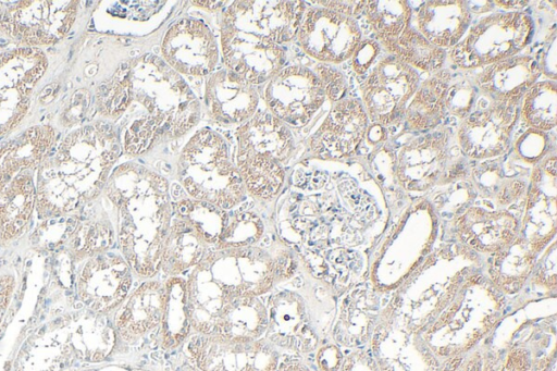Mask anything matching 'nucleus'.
<instances>
[{"label": "nucleus", "instance_id": "7ed1b4c3", "mask_svg": "<svg viewBox=\"0 0 557 371\" xmlns=\"http://www.w3.org/2000/svg\"><path fill=\"white\" fill-rule=\"evenodd\" d=\"M129 87L132 101L146 109L162 136H181L199 120L198 99L180 73L157 55L129 62Z\"/></svg>", "mask_w": 557, "mask_h": 371}, {"label": "nucleus", "instance_id": "412c9836", "mask_svg": "<svg viewBox=\"0 0 557 371\" xmlns=\"http://www.w3.org/2000/svg\"><path fill=\"white\" fill-rule=\"evenodd\" d=\"M210 114L223 123H242L255 113L259 97L253 85L228 69L210 75L205 92Z\"/></svg>", "mask_w": 557, "mask_h": 371}, {"label": "nucleus", "instance_id": "4be33fe9", "mask_svg": "<svg viewBox=\"0 0 557 371\" xmlns=\"http://www.w3.org/2000/svg\"><path fill=\"white\" fill-rule=\"evenodd\" d=\"M55 131L50 125H34L0 143V189L15 175L35 171L49 156Z\"/></svg>", "mask_w": 557, "mask_h": 371}, {"label": "nucleus", "instance_id": "09e8293b", "mask_svg": "<svg viewBox=\"0 0 557 371\" xmlns=\"http://www.w3.org/2000/svg\"><path fill=\"white\" fill-rule=\"evenodd\" d=\"M14 279L11 275L0 276V320L10 301L13 292Z\"/></svg>", "mask_w": 557, "mask_h": 371}, {"label": "nucleus", "instance_id": "1a4fd4ad", "mask_svg": "<svg viewBox=\"0 0 557 371\" xmlns=\"http://www.w3.org/2000/svg\"><path fill=\"white\" fill-rule=\"evenodd\" d=\"M78 1H18L0 12V28L24 47L52 45L67 35Z\"/></svg>", "mask_w": 557, "mask_h": 371}, {"label": "nucleus", "instance_id": "79ce46f5", "mask_svg": "<svg viewBox=\"0 0 557 371\" xmlns=\"http://www.w3.org/2000/svg\"><path fill=\"white\" fill-rule=\"evenodd\" d=\"M161 136L157 124L148 114L134 118L124 133V149L129 154L143 153Z\"/></svg>", "mask_w": 557, "mask_h": 371}, {"label": "nucleus", "instance_id": "c9c22d12", "mask_svg": "<svg viewBox=\"0 0 557 371\" xmlns=\"http://www.w3.org/2000/svg\"><path fill=\"white\" fill-rule=\"evenodd\" d=\"M519 116L525 126L549 132L557 122V86L554 81H537L519 102Z\"/></svg>", "mask_w": 557, "mask_h": 371}, {"label": "nucleus", "instance_id": "58836bf2", "mask_svg": "<svg viewBox=\"0 0 557 371\" xmlns=\"http://www.w3.org/2000/svg\"><path fill=\"white\" fill-rule=\"evenodd\" d=\"M129 62L122 64L114 75L96 91L98 111L106 116H119L131 103Z\"/></svg>", "mask_w": 557, "mask_h": 371}, {"label": "nucleus", "instance_id": "423d86ee", "mask_svg": "<svg viewBox=\"0 0 557 371\" xmlns=\"http://www.w3.org/2000/svg\"><path fill=\"white\" fill-rule=\"evenodd\" d=\"M533 33V18L527 12H496L469 27L447 55L460 70L482 69L519 54L530 45Z\"/></svg>", "mask_w": 557, "mask_h": 371}, {"label": "nucleus", "instance_id": "e433bc0d", "mask_svg": "<svg viewBox=\"0 0 557 371\" xmlns=\"http://www.w3.org/2000/svg\"><path fill=\"white\" fill-rule=\"evenodd\" d=\"M174 212L190 223L207 244L219 242L228 219L225 210L197 199H183L176 202Z\"/></svg>", "mask_w": 557, "mask_h": 371}, {"label": "nucleus", "instance_id": "b1692460", "mask_svg": "<svg viewBox=\"0 0 557 371\" xmlns=\"http://www.w3.org/2000/svg\"><path fill=\"white\" fill-rule=\"evenodd\" d=\"M265 333L272 343L288 349L307 351L314 345L298 299L287 292L271 298Z\"/></svg>", "mask_w": 557, "mask_h": 371}, {"label": "nucleus", "instance_id": "39448f33", "mask_svg": "<svg viewBox=\"0 0 557 371\" xmlns=\"http://www.w3.org/2000/svg\"><path fill=\"white\" fill-rule=\"evenodd\" d=\"M178 173L194 199L223 210L235 207L244 197L243 180L230 161L224 139L209 128L198 131L188 140L180 158Z\"/></svg>", "mask_w": 557, "mask_h": 371}, {"label": "nucleus", "instance_id": "9d476101", "mask_svg": "<svg viewBox=\"0 0 557 371\" xmlns=\"http://www.w3.org/2000/svg\"><path fill=\"white\" fill-rule=\"evenodd\" d=\"M47 66V57L37 47H20L0 54V136L23 121Z\"/></svg>", "mask_w": 557, "mask_h": 371}, {"label": "nucleus", "instance_id": "bb28decb", "mask_svg": "<svg viewBox=\"0 0 557 371\" xmlns=\"http://www.w3.org/2000/svg\"><path fill=\"white\" fill-rule=\"evenodd\" d=\"M238 149L286 161L294 143L289 129L272 113H255L236 132Z\"/></svg>", "mask_w": 557, "mask_h": 371}, {"label": "nucleus", "instance_id": "a211bd4d", "mask_svg": "<svg viewBox=\"0 0 557 371\" xmlns=\"http://www.w3.org/2000/svg\"><path fill=\"white\" fill-rule=\"evenodd\" d=\"M132 285L129 264L120 256L89 257L76 281L79 299L91 310L106 312L120 305Z\"/></svg>", "mask_w": 557, "mask_h": 371}, {"label": "nucleus", "instance_id": "5701e85b", "mask_svg": "<svg viewBox=\"0 0 557 371\" xmlns=\"http://www.w3.org/2000/svg\"><path fill=\"white\" fill-rule=\"evenodd\" d=\"M472 20L467 1H425L416 13L418 32L432 45L451 49L466 35Z\"/></svg>", "mask_w": 557, "mask_h": 371}, {"label": "nucleus", "instance_id": "f03ea898", "mask_svg": "<svg viewBox=\"0 0 557 371\" xmlns=\"http://www.w3.org/2000/svg\"><path fill=\"white\" fill-rule=\"evenodd\" d=\"M273 280V260L259 248H221L210 253L196 265L186 283L190 324L201 334H209L228 301L259 296Z\"/></svg>", "mask_w": 557, "mask_h": 371}, {"label": "nucleus", "instance_id": "f3484780", "mask_svg": "<svg viewBox=\"0 0 557 371\" xmlns=\"http://www.w3.org/2000/svg\"><path fill=\"white\" fill-rule=\"evenodd\" d=\"M369 119L362 102L345 97L333 107L309 139L312 153L322 159L351 156L363 141Z\"/></svg>", "mask_w": 557, "mask_h": 371}, {"label": "nucleus", "instance_id": "37998d69", "mask_svg": "<svg viewBox=\"0 0 557 371\" xmlns=\"http://www.w3.org/2000/svg\"><path fill=\"white\" fill-rule=\"evenodd\" d=\"M550 139L544 132L528 128L515 143L517 156L528 162L541 160L550 147Z\"/></svg>", "mask_w": 557, "mask_h": 371}, {"label": "nucleus", "instance_id": "20e7f679", "mask_svg": "<svg viewBox=\"0 0 557 371\" xmlns=\"http://www.w3.org/2000/svg\"><path fill=\"white\" fill-rule=\"evenodd\" d=\"M120 151L114 127L98 121L71 132L59 144L55 153L46 159L85 202L104 188Z\"/></svg>", "mask_w": 557, "mask_h": 371}, {"label": "nucleus", "instance_id": "7c9ffc66", "mask_svg": "<svg viewBox=\"0 0 557 371\" xmlns=\"http://www.w3.org/2000/svg\"><path fill=\"white\" fill-rule=\"evenodd\" d=\"M207 245L190 223L175 215L164 239L160 267L169 274L181 273L205 258Z\"/></svg>", "mask_w": 557, "mask_h": 371}, {"label": "nucleus", "instance_id": "f257e3e1", "mask_svg": "<svg viewBox=\"0 0 557 371\" xmlns=\"http://www.w3.org/2000/svg\"><path fill=\"white\" fill-rule=\"evenodd\" d=\"M107 183V195L119 212V242L126 262L137 274L152 276L171 223L168 183L132 163L115 169Z\"/></svg>", "mask_w": 557, "mask_h": 371}, {"label": "nucleus", "instance_id": "a18cd8bd", "mask_svg": "<svg viewBox=\"0 0 557 371\" xmlns=\"http://www.w3.org/2000/svg\"><path fill=\"white\" fill-rule=\"evenodd\" d=\"M380 53V45L376 40L364 39L359 42L352 59V69L358 75L364 74L374 63Z\"/></svg>", "mask_w": 557, "mask_h": 371}, {"label": "nucleus", "instance_id": "f704fd0d", "mask_svg": "<svg viewBox=\"0 0 557 371\" xmlns=\"http://www.w3.org/2000/svg\"><path fill=\"white\" fill-rule=\"evenodd\" d=\"M384 49L412 69L430 74L442 70L447 58L444 49L432 45L411 25Z\"/></svg>", "mask_w": 557, "mask_h": 371}, {"label": "nucleus", "instance_id": "9b49d317", "mask_svg": "<svg viewBox=\"0 0 557 371\" xmlns=\"http://www.w3.org/2000/svg\"><path fill=\"white\" fill-rule=\"evenodd\" d=\"M325 94L315 73L305 66L282 69L268 81L264 100L280 121L305 126L321 108Z\"/></svg>", "mask_w": 557, "mask_h": 371}, {"label": "nucleus", "instance_id": "0eeeda50", "mask_svg": "<svg viewBox=\"0 0 557 371\" xmlns=\"http://www.w3.org/2000/svg\"><path fill=\"white\" fill-rule=\"evenodd\" d=\"M304 13L297 33L302 50L315 60L338 64L351 58L361 41L358 2L318 1Z\"/></svg>", "mask_w": 557, "mask_h": 371}, {"label": "nucleus", "instance_id": "c03bdc74", "mask_svg": "<svg viewBox=\"0 0 557 371\" xmlns=\"http://www.w3.org/2000/svg\"><path fill=\"white\" fill-rule=\"evenodd\" d=\"M314 73L322 83L325 97H327L333 103L345 98L347 85L339 71L332 66L322 64L315 69Z\"/></svg>", "mask_w": 557, "mask_h": 371}, {"label": "nucleus", "instance_id": "4c0bfd02", "mask_svg": "<svg viewBox=\"0 0 557 371\" xmlns=\"http://www.w3.org/2000/svg\"><path fill=\"white\" fill-rule=\"evenodd\" d=\"M114 239L113 228L108 221L88 220L78 222L69 237V250L75 259H84L104 252Z\"/></svg>", "mask_w": 557, "mask_h": 371}, {"label": "nucleus", "instance_id": "393cba45", "mask_svg": "<svg viewBox=\"0 0 557 371\" xmlns=\"http://www.w3.org/2000/svg\"><path fill=\"white\" fill-rule=\"evenodd\" d=\"M516 219L505 211L490 212L470 208L456 220L459 238L479 249H497L511 243L517 233Z\"/></svg>", "mask_w": 557, "mask_h": 371}, {"label": "nucleus", "instance_id": "c756f323", "mask_svg": "<svg viewBox=\"0 0 557 371\" xmlns=\"http://www.w3.org/2000/svg\"><path fill=\"white\" fill-rule=\"evenodd\" d=\"M268 307L258 296H242L228 301L215 317L209 334L257 339L265 333Z\"/></svg>", "mask_w": 557, "mask_h": 371}, {"label": "nucleus", "instance_id": "2eb2a0df", "mask_svg": "<svg viewBox=\"0 0 557 371\" xmlns=\"http://www.w3.org/2000/svg\"><path fill=\"white\" fill-rule=\"evenodd\" d=\"M221 45L227 69L251 85L268 82L285 62L280 45L223 24Z\"/></svg>", "mask_w": 557, "mask_h": 371}, {"label": "nucleus", "instance_id": "cd10ccee", "mask_svg": "<svg viewBox=\"0 0 557 371\" xmlns=\"http://www.w3.org/2000/svg\"><path fill=\"white\" fill-rule=\"evenodd\" d=\"M36 207L34 171L15 175L0 189V240L20 237L29 223Z\"/></svg>", "mask_w": 557, "mask_h": 371}, {"label": "nucleus", "instance_id": "8fccbe9b", "mask_svg": "<svg viewBox=\"0 0 557 371\" xmlns=\"http://www.w3.org/2000/svg\"><path fill=\"white\" fill-rule=\"evenodd\" d=\"M529 3V1H493V4L509 11H521V9L525 8Z\"/></svg>", "mask_w": 557, "mask_h": 371}, {"label": "nucleus", "instance_id": "ea45409f", "mask_svg": "<svg viewBox=\"0 0 557 371\" xmlns=\"http://www.w3.org/2000/svg\"><path fill=\"white\" fill-rule=\"evenodd\" d=\"M262 233L263 224L257 214L240 212L227 219L218 244L221 248H246L257 242Z\"/></svg>", "mask_w": 557, "mask_h": 371}, {"label": "nucleus", "instance_id": "4468645a", "mask_svg": "<svg viewBox=\"0 0 557 371\" xmlns=\"http://www.w3.org/2000/svg\"><path fill=\"white\" fill-rule=\"evenodd\" d=\"M305 11L302 1H235L222 24L281 45L297 36Z\"/></svg>", "mask_w": 557, "mask_h": 371}, {"label": "nucleus", "instance_id": "f8f14e48", "mask_svg": "<svg viewBox=\"0 0 557 371\" xmlns=\"http://www.w3.org/2000/svg\"><path fill=\"white\" fill-rule=\"evenodd\" d=\"M519 120V103L488 102L470 112L457 129L461 152L470 159L490 160L505 154Z\"/></svg>", "mask_w": 557, "mask_h": 371}, {"label": "nucleus", "instance_id": "6ab92c4d", "mask_svg": "<svg viewBox=\"0 0 557 371\" xmlns=\"http://www.w3.org/2000/svg\"><path fill=\"white\" fill-rule=\"evenodd\" d=\"M450 132L434 129L406 143L397 154V175L408 189H425L444 170L449 158Z\"/></svg>", "mask_w": 557, "mask_h": 371}, {"label": "nucleus", "instance_id": "6e6552de", "mask_svg": "<svg viewBox=\"0 0 557 371\" xmlns=\"http://www.w3.org/2000/svg\"><path fill=\"white\" fill-rule=\"evenodd\" d=\"M419 85L417 70L394 55L383 58L360 85L368 119L382 127L401 122L406 106Z\"/></svg>", "mask_w": 557, "mask_h": 371}, {"label": "nucleus", "instance_id": "49530a36", "mask_svg": "<svg viewBox=\"0 0 557 371\" xmlns=\"http://www.w3.org/2000/svg\"><path fill=\"white\" fill-rule=\"evenodd\" d=\"M541 73L546 75L549 81L556 82V32L553 30L548 36L546 45L541 51L540 58L536 59Z\"/></svg>", "mask_w": 557, "mask_h": 371}, {"label": "nucleus", "instance_id": "c85d7f7f", "mask_svg": "<svg viewBox=\"0 0 557 371\" xmlns=\"http://www.w3.org/2000/svg\"><path fill=\"white\" fill-rule=\"evenodd\" d=\"M163 286L147 282L139 286L119 309L115 325L121 336L134 342L161 321Z\"/></svg>", "mask_w": 557, "mask_h": 371}, {"label": "nucleus", "instance_id": "aec40b11", "mask_svg": "<svg viewBox=\"0 0 557 371\" xmlns=\"http://www.w3.org/2000/svg\"><path fill=\"white\" fill-rule=\"evenodd\" d=\"M541 75L535 58L517 54L484 66L469 77L478 91L486 96L490 102L519 103Z\"/></svg>", "mask_w": 557, "mask_h": 371}, {"label": "nucleus", "instance_id": "de8ad7c7", "mask_svg": "<svg viewBox=\"0 0 557 371\" xmlns=\"http://www.w3.org/2000/svg\"><path fill=\"white\" fill-rule=\"evenodd\" d=\"M88 107V91L81 89L72 96L67 108L64 111L66 118L76 122L82 118Z\"/></svg>", "mask_w": 557, "mask_h": 371}, {"label": "nucleus", "instance_id": "473e14b6", "mask_svg": "<svg viewBox=\"0 0 557 371\" xmlns=\"http://www.w3.org/2000/svg\"><path fill=\"white\" fill-rule=\"evenodd\" d=\"M236 164L244 186L259 198H272L284 183L281 163L270 157L238 149Z\"/></svg>", "mask_w": 557, "mask_h": 371}, {"label": "nucleus", "instance_id": "ddd939ff", "mask_svg": "<svg viewBox=\"0 0 557 371\" xmlns=\"http://www.w3.org/2000/svg\"><path fill=\"white\" fill-rule=\"evenodd\" d=\"M188 350L201 371H274L277 356L258 339L201 334L193 337Z\"/></svg>", "mask_w": 557, "mask_h": 371}, {"label": "nucleus", "instance_id": "3c124183", "mask_svg": "<svg viewBox=\"0 0 557 371\" xmlns=\"http://www.w3.org/2000/svg\"><path fill=\"white\" fill-rule=\"evenodd\" d=\"M274 371H308L305 367L297 363H285L277 367Z\"/></svg>", "mask_w": 557, "mask_h": 371}, {"label": "nucleus", "instance_id": "a878e982", "mask_svg": "<svg viewBox=\"0 0 557 371\" xmlns=\"http://www.w3.org/2000/svg\"><path fill=\"white\" fill-rule=\"evenodd\" d=\"M453 72L442 69L417 88L406 106L403 121L410 132L434 131L446 116L445 97Z\"/></svg>", "mask_w": 557, "mask_h": 371}, {"label": "nucleus", "instance_id": "72a5a7b5", "mask_svg": "<svg viewBox=\"0 0 557 371\" xmlns=\"http://www.w3.org/2000/svg\"><path fill=\"white\" fill-rule=\"evenodd\" d=\"M162 344L165 348L178 345L188 334L190 324L186 282L173 277L163 286L161 316Z\"/></svg>", "mask_w": 557, "mask_h": 371}, {"label": "nucleus", "instance_id": "dca6fc26", "mask_svg": "<svg viewBox=\"0 0 557 371\" xmlns=\"http://www.w3.org/2000/svg\"><path fill=\"white\" fill-rule=\"evenodd\" d=\"M161 51L163 60L177 73L203 76L213 71L219 51L210 28L199 20L183 18L165 33Z\"/></svg>", "mask_w": 557, "mask_h": 371}, {"label": "nucleus", "instance_id": "2f4dec72", "mask_svg": "<svg viewBox=\"0 0 557 371\" xmlns=\"http://www.w3.org/2000/svg\"><path fill=\"white\" fill-rule=\"evenodd\" d=\"M363 15L376 40L384 48L394 42L411 25L408 1H359L357 15Z\"/></svg>", "mask_w": 557, "mask_h": 371}, {"label": "nucleus", "instance_id": "a19ab883", "mask_svg": "<svg viewBox=\"0 0 557 371\" xmlns=\"http://www.w3.org/2000/svg\"><path fill=\"white\" fill-rule=\"evenodd\" d=\"M478 92L470 77L453 73L445 97L446 111L465 119L471 112Z\"/></svg>", "mask_w": 557, "mask_h": 371}]
</instances>
